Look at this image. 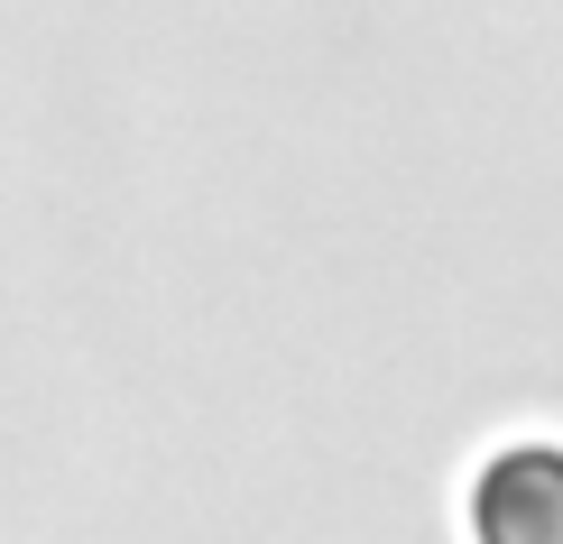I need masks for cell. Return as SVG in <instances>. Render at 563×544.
<instances>
[{
    "instance_id": "cell-1",
    "label": "cell",
    "mask_w": 563,
    "mask_h": 544,
    "mask_svg": "<svg viewBox=\"0 0 563 544\" xmlns=\"http://www.w3.org/2000/svg\"><path fill=\"white\" fill-rule=\"evenodd\" d=\"M472 544H563V443H508L481 470Z\"/></svg>"
}]
</instances>
